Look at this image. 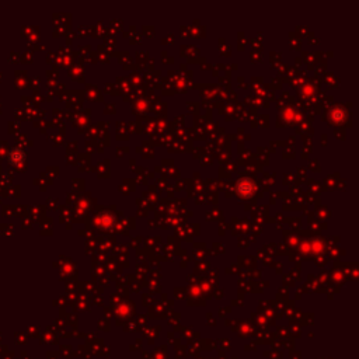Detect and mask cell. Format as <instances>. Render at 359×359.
<instances>
[{"instance_id": "6da1fadb", "label": "cell", "mask_w": 359, "mask_h": 359, "mask_svg": "<svg viewBox=\"0 0 359 359\" xmlns=\"http://www.w3.org/2000/svg\"><path fill=\"white\" fill-rule=\"evenodd\" d=\"M7 158H9V162H10L13 166H20L25 160V153L23 152L21 149L14 147V149H12V150L9 152Z\"/></svg>"}]
</instances>
